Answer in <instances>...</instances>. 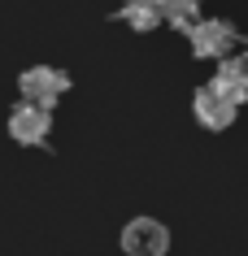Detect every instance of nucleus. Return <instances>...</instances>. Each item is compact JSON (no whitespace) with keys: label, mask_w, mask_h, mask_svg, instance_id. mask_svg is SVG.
<instances>
[{"label":"nucleus","mask_w":248,"mask_h":256,"mask_svg":"<svg viewBox=\"0 0 248 256\" xmlns=\"http://www.w3.org/2000/svg\"><path fill=\"white\" fill-rule=\"evenodd\" d=\"M66 87H70V78L57 66H31V70H22V78H18L22 100H27V104H40V108H53L57 100L66 96Z\"/></svg>","instance_id":"f257e3e1"},{"label":"nucleus","mask_w":248,"mask_h":256,"mask_svg":"<svg viewBox=\"0 0 248 256\" xmlns=\"http://www.w3.org/2000/svg\"><path fill=\"white\" fill-rule=\"evenodd\" d=\"M235 26L231 22H222V18H200L192 30H187V44H192L196 56H209V61H226L235 48Z\"/></svg>","instance_id":"f03ea898"},{"label":"nucleus","mask_w":248,"mask_h":256,"mask_svg":"<svg viewBox=\"0 0 248 256\" xmlns=\"http://www.w3.org/2000/svg\"><path fill=\"white\" fill-rule=\"evenodd\" d=\"M122 252L126 256H165L170 252V230L157 217H135L122 226Z\"/></svg>","instance_id":"7ed1b4c3"},{"label":"nucleus","mask_w":248,"mask_h":256,"mask_svg":"<svg viewBox=\"0 0 248 256\" xmlns=\"http://www.w3.org/2000/svg\"><path fill=\"white\" fill-rule=\"evenodd\" d=\"M48 130H53V113L40 104H14L9 108V135H14V144H22V148H40L44 139H48Z\"/></svg>","instance_id":"20e7f679"},{"label":"nucleus","mask_w":248,"mask_h":256,"mask_svg":"<svg viewBox=\"0 0 248 256\" xmlns=\"http://www.w3.org/2000/svg\"><path fill=\"white\" fill-rule=\"evenodd\" d=\"M192 113H196L200 126H209V130H226L235 122V113H239V104H235L231 96H222L213 82H205V87L196 92V100H192Z\"/></svg>","instance_id":"39448f33"},{"label":"nucleus","mask_w":248,"mask_h":256,"mask_svg":"<svg viewBox=\"0 0 248 256\" xmlns=\"http://www.w3.org/2000/svg\"><path fill=\"white\" fill-rule=\"evenodd\" d=\"M209 82H213L222 96H231L235 104H244V100H248V52L244 56L231 52L226 61H218V74H213Z\"/></svg>","instance_id":"423d86ee"},{"label":"nucleus","mask_w":248,"mask_h":256,"mask_svg":"<svg viewBox=\"0 0 248 256\" xmlns=\"http://www.w3.org/2000/svg\"><path fill=\"white\" fill-rule=\"evenodd\" d=\"M118 18H122L131 30H152L161 26V0H122V9H118Z\"/></svg>","instance_id":"0eeeda50"},{"label":"nucleus","mask_w":248,"mask_h":256,"mask_svg":"<svg viewBox=\"0 0 248 256\" xmlns=\"http://www.w3.org/2000/svg\"><path fill=\"white\" fill-rule=\"evenodd\" d=\"M161 18L179 30H192L200 22V0H161Z\"/></svg>","instance_id":"6e6552de"}]
</instances>
